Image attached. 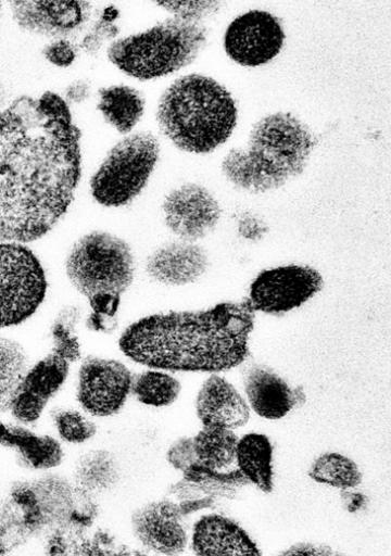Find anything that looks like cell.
I'll use <instances>...</instances> for the list:
<instances>
[{
  "label": "cell",
  "instance_id": "obj_1",
  "mask_svg": "<svg viewBox=\"0 0 391 556\" xmlns=\"http://www.w3.org/2000/svg\"><path fill=\"white\" fill-rule=\"evenodd\" d=\"M81 135L62 96H20L0 111V241L45 237L81 177Z\"/></svg>",
  "mask_w": 391,
  "mask_h": 556
},
{
  "label": "cell",
  "instance_id": "obj_2",
  "mask_svg": "<svg viewBox=\"0 0 391 556\" xmlns=\"http://www.w3.org/2000/svg\"><path fill=\"white\" fill-rule=\"evenodd\" d=\"M254 324L255 312L245 299L204 309L155 313L128 325L118 348L148 368L218 374L248 358Z\"/></svg>",
  "mask_w": 391,
  "mask_h": 556
},
{
  "label": "cell",
  "instance_id": "obj_3",
  "mask_svg": "<svg viewBox=\"0 0 391 556\" xmlns=\"http://www.w3.org/2000/svg\"><path fill=\"white\" fill-rule=\"evenodd\" d=\"M316 140L290 112H274L252 126L247 144L230 149L220 170L235 188L261 194L281 188L306 168Z\"/></svg>",
  "mask_w": 391,
  "mask_h": 556
},
{
  "label": "cell",
  "instance_id": "obj_4",
  "mask_svg": "<svg viewBox=\"0 0 391 556\" xmlns=\"http://www.w3.org/2000/svg\"><path fill=\"white\" fill-rule=\"evenodd\" d=\"M238 108L231 93L210 76L188 74L161 94L156 122L161 132L179 150L207 154L232 135Z\"/></svg>",
  "mask_w": 391,
  "mask_h": 556
},
{
  "label": "cell",
  "instance_id": "obj_5",
  "mask_svg": "<svg viewBox=\"0 0 391 556\" xmlns=\"http://www.w3.org/2000/svg\"><path fill=\"white\" fill-rule=\"evenodd\" d=\"M92 497L58 475L15 482L0 503V522L21 543L43 532L87 527L97 513Z\"/></svg>",
  "mask_w": 391,
  "mask_h": 556
},
{
  "label": "cell",
  "instance_id": "obj_6",
  "mask_svg": "<svg viewBox=\"0 0 391 556\" xmlns=\"http://www.w3.org/2000/svg\"><path fill=\"white\" fill-rule=\"evenodd\" d=\"M206 43L207 29L202 23L171 16L142 31L115 39L106 55L125 75L147 81L190 65Z\"/></svg>",
  "mask_w": 391,
  "mask_h": 556
},
{
  "label": "cell",
  "instance_id": "obj_7",
  "mask_svg": "<svg viewBox=\"0 0 391 556\" xmlns=\"http://www.w3.org/2000/svg\"><path fill=\"white\" fill-rule=\"evenodd\" d=\"M65 273L87 300L96 294L122 295L135 278V257L122 238L102 230L81 236L70 249Z\"/></svg>",
  "mask_w": 391,
  "mask_h": 556
},
{
  "label": "cell",
  "instance_id": "obj_8",
  "mask_svg": "<svg viewBox=\"0 0 391 556\" xmlns=\"http://www.w3.org/2000/svg\"><path fill=\"white\" fill-rule=\"evenodd\" d=\"M161 146L151 132L126 135L106 153L89 181L92 199L104 207L131 203L148 185L160 160Z\"/></svg>",
  "mask_w": 391,
  "mask_h": 556
},
{
  "label": "cell",
  "instance_id": "obj_9",
  "mask_svg": "<svg viewBox=\"0 0 391 556\" xmlns=\"http://www.w3.org/2000/svg\"><path fill=\"white\" fill-rule=\"evenodd\" d=\"M48 289L45 268L24 243L0 241V328L30 318Z\"/></svg>",
  "mask_w": 391,
  "mask_h": 556
},
{
  "label": "cell",
  "instance_id": "obj_10",
  "mask_svg": "<svg viewBox=\"0 0 391 556\" xmlns=\"http://www.w3.org/2000/svg\"><path fill=\"white\" fill-rule=\"evenodd\" d=\"M323 286L321 274L312 266L279 265L265 268L253 278L245 300L254 312L281 316L307 303Z\"/></svg>",
  "mask_w": 391,
  "mask_h": 556
},
{
  "label": "cell",
  "instance_id": "obj_11",
  "mask_svg": "<svg viewBox=\"0 0 391 556\" xmlns=\"http://www.w3.org/2000/svg\"><path fill=\"white\" fill-rule=\"evenodd\" d=\"M286 34L273 13L253 9L236 16L223 36L227 56L244 67H257L273 61L282 50Z\"/></svg>",
  "mask_w": 391,
  "mask_h": 556
},
{
  "label": "cell",
  "instance_id": "obj_12",
  "mask_svg": "<svg viewBox=\"0 0 391 556\" xmlns=\"http://www.w3.org/2000/svg\"><path fill=\"white\" fill-rule=\"evenodd\" d=\"M134 376L117 359L88 356L78 370L76 399L83 410L93 417L119 413L131 393Z\"/></svg>",
  "mask_w": 391,
  "mask_h": 556
},
{
  "label": "cell",
  "instance_id": "obj_13",
  "mask_svg": "<svg viewBox=\"0 0 391 556\" xmlns=\"http://www.w3.org/2000/svg\"><path fill=\"white\" fill-rule=\"evenodd\" d=\"M162 214L165 226L179 240L197 242L216 228L222 207L207 188L186 182L167 192Z\"/></svg>",
  "mask_w": 391,
  "mask_h": 556
},
{
  "label": "cell",
  "instance_id": "obj_14",
  "mask_svg": "<svg viewBox=\"0 0 391 556\" xmlns=\"http://www.w3.org/2000/svg\"><path fill=\"white\" fill-rule=\"evenodd\" d=\"M179 503L168 498L138 506L130 516L136 540L154 553L175 555L182 553L189 542Z\"/></svg>",
  "mask_w": 391,
  "mask_h": 556
},
{
  "label": "cell",
  "instance_id": "obj_15",
  "mask_svg": "<svg viewBox=\"0 0 391 556\" xmlns=\"http://www.w3.org/2000/svg\"><path fill=\"white\" fill-rule=\"evenodd\" d=\"M12 18L22 30L46 38L68 39L78 33L91 14L86 1H12Z\"/></svg>",
  "mask_w": 391,
  "mask_h": 556
},
{
  "label": "cell",
  "instance_id": "obj_16",
  "mask_svg": "<svg viewBox=\"0 0 391 556\" xmlns=\"http://www.w3.org/2000/svg\"><path fill=\"white\" fill-rule=\"evenodd\" d=\"M68 372L70 363L51 352L29 366L11 403L14 419L23 425L36 422L64 386Z\"/></svg>",
  "mask_w": 391,
  "mask_h": 556
},
{
  "label": "cell",
  "instance_id": "obj_17",
  "mask_svg": "<svg viewBox=\"0 0 391 556\" xmlns=\"http://www.w3.org/2000/svg\"><path fill=\"white\" fill-rule=\"evenodd\" d=\"M209 265V255L201 245L177 240L156 248L147 257L144 270L157 283L182 287L198 281Z\"/></svg>",
  "mask_w": 391,
  "mask_h": 556
},
{
  "label": "cell",
  "instance_id": "obj_18",
  "mask_svg": "<svg viewBox=\"0 0 391 556\" xmlns=\"http://www.w3.org/2000/svg\"><path fill=\"white\" fill-rule=\"evenodd\" d=\"M195 414L202 426L230 430L243 427L250 418L244 396L226 378L211 374L198 390Z\"/></svg>",
  "mask_w": 391,
  "mask_h": 556
},
{
  "label": "cell",
  "instance_id": "obj_19",
  "mask_svg": "<svg viewBox=\"0 0 391 556\" xmlns=\"http://www.w3.org/2000/svg\"><path fill=\"white\" fill-rule=\"evenodd\" d=\"M190 546L197 555L262 554L254 540L238 522L219 514L203 515L194 522Z\"/></svg>",
  "mask_w": 391,
  "mask_h": 556
},
{
  "label": "cell",
  "instance_id": "obj_20",
  "mask_svg": "<svg viewBox=\"0 0 391 556\" xmlns=\"http://www.w3.org/2000/svg\"><path fill=\"white\" fill-rule=\"evenodd\" d=\"M243 388L250 409L264 419H281L297 403L287 381L265 365L253 364L247 368Z\"/></svg>",
  "mask_w": 391,
  "mask_h": 556
},
{
  "label": "cell",
  "instance_id": "obj_21",
  "mask_svg": "<svg viewBox=\"0 0 391 556\" xmlns=\"http://www.w3.org/2000/svg\"><path fill=\"white\" fill-rule=\"evenodd\" d=\"M24 426L0 421V446L13 450L24 468L49 470L58 467L64 458L60 441L49 434L35 433Z\"/></svg>",
  "mask_w": 391,
  "mask_h": 556
},
{
  "label": "cell",
  "instance_id": "obj_22",
  "mask_svg": "<svg viewBox=\"0 0 391 556\" xmlns=\"http://www.w3.org/2000/svg\"><path fill=\"white\" fill-rule=\"evenodd\" d=\"M144 106L142 93L128 85H112L98 91L97 110L105 123L125 136L140 122Z\"/></svg>",
  "mask_w": 391,
  "mask_h": 556
},
{
  "label": "cell",
  "instance_id": "obj_23",
  "mask_svg": "<svg viewBox=\"0 0 391 556\" xmlns=\"http://www.w3.org/2000/svg\"><path fill=\"white\" fill-rule=\"evenodd\" d=\"M273 444L260 432H249L238 438L235 460L245 479L264 493L274 488Z\"/></svg>",
  "mask_w": 391,
  "mask_h": 556
},
{
  "label": "cell",
  "instance_id": "obj_24",
  "mask_svg": "<svg viewBox=\"0 0 391 556\" xmlns=\"http://www.w3.org/2000/svg\"><path fill=\"white\" fill-rule=\"evenodd\" d=\"M119 479V462L115 454L104 448H93L81 454L73 470V483L92 496L110 492Z\"/></svg>",
  "mask_w": 391,
  "mask_h": 556
},
{
  "label": "cell",
  "instance_id": "obj_25",
  "mask_svg": "<svg viewBox=\"0 0 391 556\" xmlns=\"http://www.w3.org/2000/svg\"><path fill=\"white\" fill-rule=\"evenodd\" d=\"M238 437L234 430L202 426L192 437L195 463L215 470H223L235 462Z\"/></svg>",
  "mask_w": 391,
  "mask_h": 556
},
{
  "label": "cell",
  "instance_id": "obj_26",
  "mask_svg": "<svg viewBox=\"0 0 391 556\" xmlns=\"http://www.w3.org/2000/svg\"><path fill=\"white\" fill-rule=\"evenodd\" d=\"M180 391V381L169 371L148 368L134 376L130 394L139 403L159 408L175 403Z\"/></svg>",
  "mask_w": 391,
  "mask_h": 556
},
{
  "label": "cell",
  "instance_id": "obj_27",
  "mask_svg": "<svg viewBox=\"0 0 391 556\" xmlns=\"http://www.w3.org/2000/svg\"><path fill=\"white\" fill-rule=\"evenodd\" d=\"M307 475L317 483L341 490L354 489L363 479L356 463L338 452L318 455L311 464Z\"/></svg>",
  "mask_w": 391,
  "mask_h": 556
},
{
  "label": "cell",
  "instance_id": "obj_28",
  "mask_svg": "<svg viewBox=\"0 0 391 556\" xmlns=\"http://www.w3.org/2000/svg\"><path fill=\"white\" fill-rule=\"evenodd\" d=\"M29 366V357L21 343L0 337V415L10 410L15 391Z\"/></svg>",
  "mask_w": 391,
  "mask_h": 556
},
{
  "label": "cell",
  "instance_id": "obj_29",
  "mask_svg": "<svg viewBox=\"0 0 391 556\" xmlns=\"http://www.w3.org/2000/svg\"><path fill=\"white\" fill-rule=\"evenodd\" d=\"M182 473L184 479L192 483L199 493L203 492L211 497L213 495L234 496L243 485L250 483L239 470L224 472L197 463Z\"/></svg>",
  "mask_w": 391,
  "mask_h": 556
},
{
  "label": "cell",
  "instance_id": "obj_30",
  "mask_svg": "<svg viewBox=\"0 0 391 556\" xmlns=\"http://www.w3.org/2000/svg\"><path fill=\"white\" fill-rule=\"evenodd\" d=\"M81 312L75 305L63 307L54 318L51 326V353L66 362L75 363L81 357V345L76 329Z\"/></svg>",
  "mask_w": 391,
  "mask_h": 556
},
{
  "label": "cell",
  "instance_id": "obj_31",
  "mask_svg": "<svg viewBox=\"0 0 391 556\" xmlns=\"http://www.w3.org/2000/svg\"><path fill=\"white\" fill-rule=\"evenodd\" d=\"M53 424L59 439L68 444H83L97 432L96 424L84 413L63 408L53 414Z\"/></svg>",
  "mask_w": 391,
  "mask_h": 556
},
{
  "label": "cell",
  "instance_id": "obj_32",
  "mask_svg": "<svg viewBox=\"0 0 391 556\" xmlns=\"http://www.w3.org/2000/svg\"><path fill=\"white\" fill-rule=\"evenodd\" d=\"M155 4L172 14L190 22L202 23V21L215 14L222 7L220 1L197 0V1H161Z\"/></svg>",
  "mask_w": 391,
  "mask_h": 556
},
{
  "label": "cell",
  "instance_id": "obj_33",
  "mask_svg": "<svg viewBox=\"0 0 391 556\" xmlns=\"http://www.w3.org/2000/svg\"><path fill=\"white\" fill-rule=\"evenodd\" d=\"M119 28L113 20V16L103 14L89 28L83 37L80 49L88 55H96L105 45L117 39Z\"/></svg>",
  "mask_w": 391,
  "mask_h": 556
},
{
  "label": "cell",
  "instance_id": "obj_34",
  "mask_svg": "<svg viewBox=\"0 0 391 556\" xmlns=\"http://www.w3.org/2000/svg\"><path fill=\"white\" fill-rule=\"evenodd\" d=\"M78 49L68 39H54L45 46L42 55L50 64L65 68L77 59Z\"/></svg>",
  "mask_w": 391,
  "mask_h": 556
},
{
  "label": "cell",
  "instance_id": "obj_35",
  "mask_svg": "<svg viewBox=\"0 0 391 556\" xmlns=\"http://www.w3.org/2000/svg\"><path fill=\"white\" fill-rule=\"evenodd\" d=\"M166 459L173 468L181 472L194 464L192 437H181L175 440L166 452Z\"/></svg>",
  "mask_w": 391,
  "mask_h": 556
},
{
  "label": "cell",
  "instance_id": "obj_36",
  "mask_svg": "<svg viewBox=\"0 0 391 556\" xmlns=\"http://www.w3.org/2000/svg\"><path fill=\"white\" fill-rule=\"evenodd\" d=\"M91 96V85L85 79L72 81L64 91V100L67 104H81Z\"/></svg>",
  "mask_w": 391,
  "mask_h": 556
},
{
  "label": "cell",
  "instance_id": "obj_37",
  "mask_svg": "<svg viewBox=\"0 0 391 556\" xmlns=\"http://www.w3.org/2000/svg\"><path fill=\"white\" fill-rule=\"evenodd\" d=\"M280 555H333L337 554L329 546L311 543L299 542L279 553Z\"/></svg>",
  "mask_w": 391,
  "mask_h": 556
},
{
  "label": "cell",
  "instance_id": "obj_38",
  "mask_svg": "<svg viewBox=\"0 0 391 556\" xmlns=\"http://www.w3.org/2000/svg\"><path fill=\"white\" fill-rule=\"evenodd\" d=\"M14 547H16V544L13 538L11 536L10 532L0 523V554H5Z\"/></svg>",
  "mask_w": 391,
  "mask_h": 556
},
{
  "label": "cell",
  "instance_id": "obj_39",
  "mask_svg": "<svg viewBox=\"0 0 391 556\" xmlns=\"http://www.w3.org/2000/svg\"><path fill=\"white\" fill-rule=\"evenodd\" d=\"M5 89L3 86L0 85V106L5 102Z\"/></svg>",
  "mask_w": 391,
  "mask_h": 556
},
{
  "label": "cell",
  "instance_id": "obj_40",
  "mask_svg": "<svg viewBox=\"0 0 391 556\" xmlns=\"http://www.w3.org/2000/svg\"><path fill=\"white\" fill-rule=\"evenodd\" d=\"M0 8H1V3H0Z\"/></svg>",
  "mask_w": 391,
  "mask_h": 556
}]
</instances>
